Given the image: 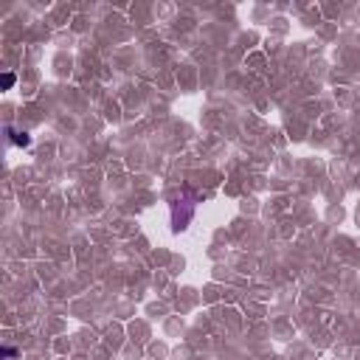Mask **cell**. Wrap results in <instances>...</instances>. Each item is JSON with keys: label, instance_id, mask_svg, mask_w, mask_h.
Returning a JSON list of instances; mask_svg holds the SVG:
<instances>
[{"label": "cell", "instance_id": "cell-1", "mask_svg": "<svg viewBox=\"0 0 360 360\" xmlns=\"http://www.w3.org/2000/svg\"><path fill=\"white\" fill-rule=\"evenodd\" d=\"M6 135H9V138H12L15 144H17V147H29V144H31V138H29L26 133H17V130H6Z\"/></svg>", "mask_w": 360, "mask_h": 360}, {"label": "cell", "instance_id": "cell-2", "mask_svg": "<svg viewBox=\"0 0 360 360\" xmlns=\"http://www.w3.org/2000/svg\"><path fill=\"white\" fill-rule=\"evenodd\" d=\"M0 84H3V90L15 87V73H3V79H0Z\"/></svg>", "mask_w": 360, "mask_h": 360}]
</instances>
